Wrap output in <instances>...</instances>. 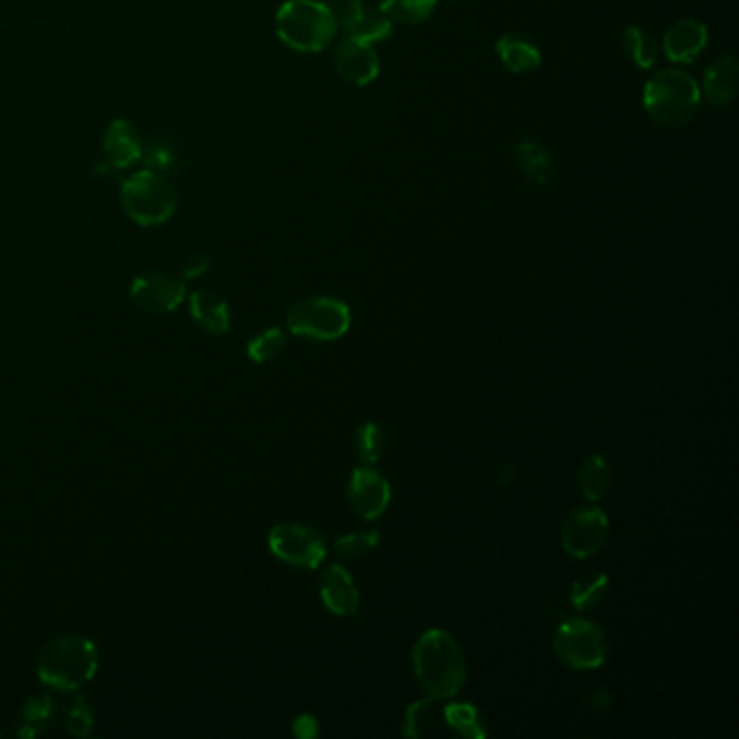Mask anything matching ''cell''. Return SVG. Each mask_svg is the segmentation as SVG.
<instances>
[{
    "label": "cell",
    "mask_w": 739,
    "mask_h": 739,
    "mask_svg": "<svg viewBox=\"0 0 739 739\" xmlns=\"http://www.w3.org/2000/svg\"><path fill=\"white\" fill-rule=\"evenodd\" d=\"M100 655L96 644L83 635L50 640L37 655L39 681L57 692H79L98 672Z\"/></svg>",
    "instance_id": "6da1fadb"
},
{
    "label": "cell",
    "mask_w": 739,
    "mask_h": 739,
    "mask_svg": "<svg viewBox=\"0 0 739 739\" xmlns=\"http://www.w3.org/2000/svg\"><path fill=\"white\" fill-rule=\"evenodd\" d=\"M413 661L421 688L439 701L455 696L466 679L462 648L443 629H430L417 640Z\"/></svg>",
    "instance_id": "7a4b0ae2"
},
{
    "label": "cell",
    "mask_w": 739,
    "mask_h": 739,
    "mask_svg": "<svg viewBox=\"0 0 739 739\" xmlns=\"http://www.w3.org/2000/svg\"><path fill=\"white\" fill-rule=\"evenodd\" d=\"M644 109L664 129L690 124L701 105V87L681 70H661L644 85Z\"/></svg>",
    "instance_id": "3957f363"
},
{
    "label": "cell",
    "mask_w": 739,
    "mask_h": 739,
    "mask_svg": "<svg viewBox=\"0 0 739 739\" xmlns=\"http://www.w3.org/2000/svg\"><path fill=\"white\" fill-rule=\"evenodd\" d=\"M276 33L297 52H321L334 41L338 22L321 0H287L276 13Z\"/></svg>",
    "instance_id": "277c9868"
},
{
    "label": "cell",
    "mask_w": 739,
    "mask_h": 739,
    "mask_svg": "<svg viewBox=\"0 0 739 739\" xmlns=\"http://www.w3.org/2000/svg\"><path fill=\"white\" fill-rule=\"evenodd\" d=\"M122 204L140 226L165 224L178 206L176 187L163 171L142 169L122 184Z\"/></svg>",
    "instance_id": "5b68a950"
},
{
    "label": "cell",
    "mask_w": 739,
    "mask_h": 739,
    "mask_svg": "<svg viewBox=\"0 0 739 739\" xmlns=\"http://www.w3.org/2000/svg\"><path fill=\"white\" fill-rule=\"evenodd\" d=\"M349 308L336 297L301 299L287 314V327L291 334L317 341L341 338L349 330Z\"/></svg>",
    "instance_id": "8992f818"
},
{
    "label": "cell",
    "mask_w": 739,
    "mask_h": 739,
    "mask_svg": "<svg viewBox=\"0 0 739 739\" xmlns=\"http://www.w3.org/2000/svg\"><path fill=\"white\" fill-rule=\"evenodd\" d=\"M558 657L575 670H592L605 664L607 640L598 624L584 618L560 624L553 637Z\"/></svg>",
    "instance_id": "52a82bcc"
},
{
    "label": "cell",
    "mask_w": 739,
    "mask_h": 739,
    "mask_svg": "<svg viewBox=\"0 0 739 739\" xmlns=\"http://www.w3.org/2000/svg\"><path fill=\"white\" fill-rule=\"evenodd\" d=\"M270 551L297 569H317L325 558L323 536L301 523H281L270 532Z\"/></svg>",
    "instance_id": "ba28073f"
},
{
    "label": "cell",
    "mask_w": 739,
    "mask_h": 739,
    "mask_svg": "<svg viewBox=\"0 0 739 739\" xmlns=\"http://www.w3.org/2000/svg\"><path fill=\"white\" fill-rule=\"evenodd\" d=\"M609 538V521L598 508L575 510L562 527V549L577 560L598 553Z\"/></svg>",
    "instance_id": "9c48e42d"
},
{
    "label": "cell",
    "mask_w": 739,
    "mask_h": 739,
    "mask_svg": "<svg viewBox=\"0 0 739 739\" xmlns=\"http://www.w3.org/2000/svg\"><path fill=\"white\" fill-rule=\"evenodd\" d=\"M187 297V287L182 278H176L165 272H150L144 276H138L131 285V299L138 308L152 312V314H165L176 310Z\"/></svg>",
    "instance_id": "30bf717a"
},
{
    "label": "cell",
    "mask_w": 739,
    "mask_h": 739,
    "mask_svg": "<svg viewBox=\"0 0 739 739\" xmlns=\"http://www.w3.org/2000/svg\"><path fill=\"white\" fill-rule=\"evenodd\" d=\"M347 499L356 514H360L365 521H373L382 516L391 503V484L380 470L360 466L351 473Z\"/></svg>",
    "instance_id": "8fae6325"
},
{
    "label": "cell",
    "mask_w": 739,
    "mask_h": 739,
    "mask_svg": "<svg viewBox=\"0 0 739 739\" xmlns=\"http://www.w3.org/2000/svg\"><path fill=\"white\" fill-rule=\"evenodd\" d=\"M338 74L351 85H369L380 74V59L371 44L345 35L334 57Z\"/></svg>",
    "instance_id": "7c38bea8"
},
{
    "label": "cell",
    "mask_w": 739,
    "mask_h": 739,
    "mask_svg": "<svg viewBox=\"0 0 739 739\" xmlns=\"http://www.w3.org/2000/svg\"><path fill=\"white\" fill-rule=\"evenodd\" d=\"M707 41H710V28L694 17H686V20H677L675 24L666 28L664 52L670 61L692 63L707 48Z\"/></svg>",
    "instance_id": "4fadbf2b"
},
{
    "label": "cell",
    "mask_w": 739,
    "mask_h": 739,
    "mask_svg": "<svg viewBox=\"0 0 739 739\" xmlns=\"http://www.w3.org/2000/svg\"><path fill=\"white\" fill-rule=\"evenodd\" d=\"M319 594L323 605L336 616H354L360 607V592L354 586L349 573L338 564H332L323 571L319 580Z\"/></svg>",
    "instance_id": "5bb4252c"
},
{
    "label": "cell",
    "mask_w": 739,
    "mask_h": 739,
    "mask_svg": "<svg viewBox=\"0 0 739 739\" xmlns=\"http://www.w3.org/2000/svg\"><path fill=\"white\" fill-rule=\"evenodd\" d=\"M105 160L114 169H127L144 158V142L138 129L127 120H116L105 133Z\"/></svg>",
    "instance_id": "9a60e30c"
},
{
    "label": "cell",
    "mask_w": 739,
    "mask_h": 739,
    "mask_svg": "<svg viewBox=\"0 0 739 739\" xmlns=\"http://www.w3.org/2000/svg\"><path fill=\"white\" fill-rule=\"evenodd\" d=\"M739 63L734 55L716 59L703 79V94L712 107H727L738 96Z\"/></svg>",
    "instance_id": "2e32d148"
},
{
    "label": "cell",
    "mask_w": 739,
    "mask_h": 739,
    "mask_svg": "<svg viewBox=\"0 0 739 739\" xmlns=\"http://www.w3.org/2000/svg\"><path fill=\"white\" fill-rule=\"evenodd\" d=\"M189 314L204 332L213 336H222L230 330L228 301L211 291H195L189 297Z\"/></svg>",
    "instance_id": "e0dca14e"
},
{
    "label": "cell",
    "mask_w": 739,
    "mask_h": 739,
    "mask_svg": "<svg viewBox=\"0 0 739 739\" xmlns=\"http://www.w3.org/2000/svg\"><path fill=\"white\" fill-rule=\"evenodd\" d=\"M514 160L527 180L536 184H551L558 176L551 152L536 140H521L514 146Z\"/></svg>",
    "instance_id": "ac0fdd59"
},
{
    "label": "cell",
    "mask_w": 739,
    "mask_h": 739,
    "mask_svg": "<svg viewBox=\"0 0 739 739\" xmlns=\"http://www.w3.org/2000/svg\"><path fill=\"white\" fill-rule=\"evenodd\" d=\"M494 48L503 65L514 74L536 72L543 65V55L538 46L519 35H503Z\"/></svg>",
    "instance_id": "d6986e66"
},
{
    "label": "cell",
    "mask_w": 739,
    "mask_h": 739,
    "mask_svg": "<svg viewBox=\"0 0 739 739\" xmlns=\"http://www.w3.org/2000/svg\"><path fill=\"white\" fill-rule=\"evenodd\" d=\"M57 716V707L48 694H33L24 701L17 714V736L35 738L50 729Z\"/></svg>",
    "instance_id": "ffe728a7"
},
{
    "label": "cell",
    "mask_w": 739,
    "mask_h": 739,
    "mask_svg": "<svg viewBox=\"0 0 739 739\" xmlns=\"http://www.w3.org/2000/svg\"><path fill=\"white\" fill-rule=\"evenodd\" d=\"M611 486H613V470L609 462L598 453L588 455L580 466V488L584 497L591 501L603 499L611 490Z\"/></svg>",
    "instance_id": "44dd1931"
},
{
    "label": "cell",
    "mask_w": 739,
    "mask_h": 739,
    "mask_svg": "<svg viewBox=\"0 0 739 739\" xmlns=\"http://www.w3.org/2000/svg\"><path fill=\"white\" fill-rule=\"evenodd\" d=\"M444 720V707H439V699L428 696L424 701H417L408 714L404 725V736L408 738H426L437 731L439 723Z\"/></svg>",
    "instance_id": "7402d4cb"
},
{
    "label": "cell",
    "mask_w": 739,
    "mask_h": 739,
    "mask_svg": "<svg viewBox=\"0 0 739 739\" xmlns=\"http://www.w3.org/2000/svg\"><path fill=\"white\" fill-rule=\"evenodd\" d=\"M349 37L362 39L367 44H382L393 35V22L389 20V15L378 7H365L360 17L351 24V28L345 33Z\"/></svg>",
    "instance_id": "603a6c76"
},
{
    "label": "cell",
    "mask_w": 739,
    "mask_h": 739,
    "mask_svg": "<svg viewBox=\"0 0 739 739\" xmlns=\"http://www.w3.org/2000/svg\"><path fill=\"white\" fill-rule=\"evenodd\" d=\"M444 725L462 738L481 739L486 736L479 712L470 703H453L444 707Z\"/></svg>",
    "instance_id": "cb8c5ba5"
},
{
    "label": "cell",
    "mask_w": 739,
    "mask_h": 739,
    "mask_svg": "<svg viewBox=\"0 0 739 739\" xmlns=\"http://www.w3.org/2000/svg\"><path fill=\"white\" fill-rule=\"evenodd\" d=\"M439 0H382L380 9L389 15L391 22L402 24H421L437 11Z\"/></svg>",
    "instance_id": "d4e9b609"
},
{
    "label": "cell",
    "mask_w": 739,
    "mask_h": 739,
    "mask_svg": "<svg viewBox=\"0 0 739 739\" xmlns=\"http://www.w3.org/2000/svg\"><path fill=\"white\" fill-rule=\"evenodd\" d=\"M622 44H624V52L627 57L642 70H651L655 65L657 59V46L655 41L648 37V33L635 24L627 26L622 33Z\"/></svg>",
    "instance_id": "484cf974"
},
{
    "label": "cell",
    "mask_w": 739,
    "mask_h": 739,
    "mask_svg": "<svg viewBox=\"0 0 739 739\" xmlns=\"http://www.w3.org/2000/svg\"><path fill=\"white\" fill-rule=\"evenodd\" d=\"M61 723H63V727L70 736L85 738V736L92 734V729L96 725V716H94L92 705L83 696H74L61 710Z\"/></svg>",
    "instance_id": "4316f807"
},
{
    "label": "cell",
    "mask_w": 739,
    "mask_h": 739,
    "mask_svg": "<svg viewBox=\"0 0 739 739\" xmlns=\"http://www.w3.org/2000/svg\"><path fill=\"white\" fill-rule=\"evenodd\" d=\"M285 347H287L285 332L281 327H270L248 343V356L252 362L265 365L276 360L285 351Z\"/></svg>",
    "instance_id": "83f0119b"
},
{
    "label": "cell",
    "mask_w": 739,
    "mask_h": 739,
    "mask_svg": "<svg viewBox=\"0 0 739 739\" xmlns=\"http://www.w3.org/2000/svg\"><path fill=\"white\" fill-rule=\"evenodd\" d=\"M607 592H609V580H607V575L598 573V575L575 582V586L571 591V600L580 611H591L605 600Z\"/></svg>",
    "instance_id": "f1b7e54d"
},
{
    "label": "cell",
    "mask_w": 739,
    "mask_h": 739,
    "mask_svg": "<svg viewBox=\"0 0 739 739\" xmlns=\"http://www.w3.org/2000/svg\"><path fill=\"white\" fill-rule=\"evenodd\" d=\"M384 451V432L378 424H362L356 430V453L365 464H376Z\"/></svg>",
    "instance_id": "f546056e"
},
{
    "label": "cell",
    "mask_w": 739,
    "mask_h": 739,
    "mask_svg": "<svg viewBox=\"0 0 739 739\" xmlns=\"http://www.w3.org/2000/svg\"><path fill=\"white\" fill-rule=\"evenodd\" d=\"M380 545V536L376 532L365 534H347L336 540V553L345 560H360L371 553Z\"/></svg>",
    "instance_id": "4dcf8cb0"
},
{
    "label": "cell",
    "mask_w": 739,
    "mask_h": 739,
    "mask_svg": "<svg viewBox=\"0 0 739 739\" xmlns=\"http://www.w3.org/2000/svg\"><path fill=\"white\" fill-rule=\"evenodd\" d=\"M144 156H146V163H148V169H154V171H165V169H171L176 165V148L163 140H156L150 144L148 150L144 148Z\"/></svg>",
    "instance_id": "1f68e13d"
},
{
    "label": "cell",
    "mask_w": 739,
    "mask_h": 739,
    "mask_svg": "<svg viewBox=\"0 0 739 739\" xmlns=\"http://www.w3.org/2000/svg\"><path fill=\"white\" fill-rule=\"evenodd\" d=\"M325 4L330 7L332 15L336 17L338 26L347 33L351 28V24L360 17L365 4L362 0H325Z\"/></svg>",
    "instance_id": "d6a6232c"
},
{
    "label": "cell",
    "mask_w": 739,
    "mask_h": 739,
    "mask_svg": "<svg viewBox=\"0 0 739 739\" xmlns=\"http://www.w3.org/2000/svg\"><path fill=\"white\" fill-rule=\"evenodd\" d=\"M297 738L310 739L317 738L319 736V725L312 716H299L296 720V727H294Z\"/></svg>",
    "instance_id": "836d02e7"
},
{
    "label": "cell",
    "mask_w": 739,
    "mask_h": 739,
    "mask_svg": "<svg viewBox=\"0 0 739 739\" xmlns=\"http://www.w3.org/2000/svg\"><path fill=\"white\" fill-rule=\"evenodd\" d=\"M208 259H193V261H189L187 265H184V272H182V276L189 281V278H198V276H202L206 270H208Z\"/></svg>",
    "instance_id": "e575fe53"
},
{
    "label": "cell",
    "mask_w": 739,
    "mask_h": 739,
    "mask_svg": "<svg viewBox=\"0 0 739 739\" xmlns=\"http://www.w3.org/2000/svg\"><path fill=\"white\" fill-rule=\"evenodd\" d=\"M586 701H588V705L591 707H609L611 705V696L605 692V690H600V688H596V690H592L591 694L586 696Z\"/></svg>",
    "instance_id": "d590c367"
}]
</instances>
